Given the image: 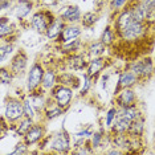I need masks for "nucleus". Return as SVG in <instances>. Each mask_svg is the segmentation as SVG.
Returning <instances> with one entry per match:
<instances>
[{"label":"nucleus","mask_w":155,"mask_h":155,"mask_svg":"<svg viewBox=\"0 0 155 155\" xmlns=\"http://www.w3.org/2000/svg\"><path fill=\"white\" fill-rule=\"evenodd\" d=\"M151 27L146 21H134L118 35V40L125 44H137L147 37Z\"/></svg>","instance_id":"nucleus-1"},{"label":"nucleus","mask_w":155,"mask_h":155,"mask_svg":"<svg viewBox=\"0 0 155 155\" xmlns=\"http://www.w3.org/2000/svg\"><path fill=\"white\" fill-rule=\"evenodd\" d=\"M3 118L7 119L9 125H15L24 117V98L7 97L3 106Z\"/></svg>","instance_id":"nucleus-2"},{"label":"nucleus","mask_w":155,"mask_h":155,"mask_svg":"<svg viewBox=\"0 0 155 155\" xmlns=\"http://www.w3.org/2000/svg\"><path fill=\"white\" fill-rule=\"evenodd\" d=\"M49 151L53 154H69L73 150V142L70 134L65 129L60 130L58 133H54L51 135L49 139Z\"/></svg>","instance_id":"nucleus-3"},{"label":"nucleus","mask_w":155,"mask_h":155,"mask_svg":"<svg viewBox=\"0 0 155 155\" xmlns=\"http://www.w3.org/2000/svg\"><path fill=\"white\" fill-rule=\"evenodd\" d=\"M126 68L130 69L133 73H135L139 77L140 81H146V80H150L154 76L155 62H154V58L149 57V56H144L142 58H137L131 61Z\"/></svg>","instance_id":"nucleus-4"},{"label":"nucleus","mask_w":155,"mask_h":155,"mask_svg":"<svg viewBox=\"0 0 155 155\" xmlns=\"http://www.w3.org/2000/svg\"><path fill=\"white\" fill-rule=\"evenodd\" d=\"M56 16L57 15H54V13L48 8L38 9V11L35 12L32 15V17H31L29 25L36 33L41 35V36H43V35L45 36V32H47L49 24L56 19Z\"/></svg>","instance_id":"nucleus-5"},{"label":"nucleus","mask_w":155,"mask_h":155,"mask_svg":"<svg viewBox=\"0 0 155 155\" xmlns=\"http://www.w3.org/2000/svg\"><path fill=\"white\" fill-rule=\"evenodd\" d=\"M45 65L40 61H35L27 73V81H25V89L28 93L35 90H38L41 87L43 77L45 73Z\"/></svg>","instance_id":"nucleus-6"},{"label":"nucleus","mask_w":155,"mask_h":155,"mask_svg":"<svg viewBox=\"0 0 155 155\" xmlns=\"http://www.w3.org/2000/svg\"><path fill=\"white\" fill-rule=\"evenodd\" d=\"M49 97L53 98L56 101V104L66 111L72 106L73 98H74V89L65 86V85H61V84H57L53 89L49 91Z\"/></svg>","instance_id":"nucleus-7"},{"label":"nucleus","mask_w":155,"mask_h":155,"mask_svg":"<svg viewBox=\"0 0 155 155\" xmlns=\"http://www.w3.org/2000/svg\"><path fill=\"white\" fill-rule=\"evenodd\" d=\"M28 54L24 49H19L16 51V53L12 56V58L9 60V69L11 72L15 74L16 78L24 76L25 73H28Z\"/></svg>","instance_id":"nucleus-8"},{"label":"nucleus","mask_w":155,"mask_h":155,"mask_svg":"<svg viewBox=\"0 0 155 155\" xmlns=\"http://www.w3.org/2000/svg\"><path fill=\"white\" fill-rule=\"evenodd\" d=\"M47 135V126L44 125V122H35L33 126L29 129V131L23 137V140L29 147H32L33 144L40 143Z\"/></svg>","instance_id":"nucleus-9"},{"label":"nucleus","mask_w":155,"mask_h":155,"mask_svg":"<svg viewBox=\"0 0 155 155\" xmlns=\"http://www.w3.org/2000/svg\"><path fill=\"white\" fill-rule=\"evenodd\" d=\"M66 66L73 70V72H82L85 73V70L89 64V57L86 56L85 51L76 52V53L68 54L66 56Z\"/></svg>","instance_id":"nucleus-10"},{"label":"nucleus","mask_w":155,"mask_h":155,"mask_svg":"<svg viewBox=\"0 0 155 155\" xmlns=\"http://www.w3.org/2000/svg\"><path fill=\"white\" fill-rule=\"evenodd\" d=\"M114 104L117 107H127L138 104V97L134 87H123L114 94Z\"/></svg>","instance_id":"nucleus-11"},{"label":"nucleus","mask_w":155,"mask_h":155,"mask_svg":"<svg viewBox=\"0 0 155 155\" xmlns=\"http://www.w3.org/2000/svg\"><path fill=\"white\" fill-rule=\"evenodd\" d=\"M133 21H134L133 13L130 11L129 7H126L125 9H122V11H119L118 13H115V19H113L111 25L115 29L117 36H118V35L121 33L125 28H127Z\"/></svg>","instance_id":"nucleus-12"},{"label":"nucleus","mask_w":155,"mask_h":155,"mask_svg":"<svg viewBox=\"0 0 155 155\" xmlns=\"http://www.w3.org/2000/svg\"><path fill=\"white\" fill-rule=\"evenodd\" d=\"M82 15L84 13L81 12L80 7L76 4H69V5L62 7V9L58 13V16L66 24H80L81 19H82Z\"/></svg>","instance_id":"nucleus-13"},{"label":"nucleus","mask_w":155,"mask_h":155,"mask_svg":"<svg viewBox=\"0 0 155 155\" xmlns=\"http://www.w3.org/2000/svg\"><path fill=\"white\" fill-rule=\"evenodd\" d=\"M107 65H109V58L105 57V56L104 57H97V58H89V64H87L85 73L96 81L101 76V73L106 69Z\"/></svg>","instance_id":"nucleus-14"},{"label":"nucleus","mask_w":155,"mask_h":155,"mask_svg":"<svg viewBox=\"0 0 155 155\" xmlns=\"http://www.w3.org/2000/svg\"><path fill=\"white\" fill-rule=\"evenodd\" d=\"M138 82H140L139 77L133 73L130 69H123L121 73H119V77H118V82H117V86L114 89V94L118 93L121 89L123 87H134Z\"/></svg>","instance_id":"nucleus-15"},{"label":"nucleus","mask_w":155,"mask_h":155,"mask_svg":"<svg viewBox=\"0 0 155 155\" xmlns=\"http://www.w3.org/2000/svg\"><path fill=\"white\" fill-rule=\"evenodd\" d=\"M16 37H17V32L15 24L9 20V17L2 16V19H0V38H2V41L15 43Z\"/></svg>","instance_id":"nucleus-16"},{"label":"nucleus","mask_w":155,"mask_h":155,"mask_svg":"<svg viewBox=\"0 0 155 155\" xmlns=\"http://www.w3.org/2000/svg\"><path fill=\"white\" fill-rule=\"evenodd\" d=\"M27 98L31 101V104L33 105L35 109L37 110V113L41 115V118H43V110L45 109V105H47V102L49 100V93H47V91L40 87L38 90L28 93Z\"/></svg>","instance_id":"nucleus-17"},{"label":"nucleus","mask_w":155,"mask_h":155,"mask_svg":"<svg viewBox=\"0 0 155 155\" xmlns=\"http://www.w3.org/2000/svg\"><path fill=\"white\" fill-rule=\"evenodd\" d=\"M82 31H84V27L81 24H66L61 36L56 40V43L62 44V43H66V41L74 40V38H80L81 35H82Z\"/></svg>","instance_id":"nucleus-18"},{"label":"nucleus","mask_w":155,"mask_h":155,"mask_svg":"<svg viewBox=\"0 0 155 155\" xmlns=\"http://www.w3.org/2000/svg\"><path fill=\"white\" fill-rule=\"evenodd\" d=\"M35 8V2L33 0H16L15 5H13V13H15L16 19L19 21H24L25 17L29 16Z\"/></svg>","instance_id":"nucleus-19"},{"label":"nucleus","mask_w":155,"mask_h":155,"mask_svg":"<svg viewBox=\"0 0 155 155\" xmlns=\"http://www.w3.org/2000/svg\"><path fill=\"white\" fill-rule=\"evenodd\" d=\"M62 114H65V110L62 107H60L53 98L49 97V100L45 105V109L43 110V121H54L56 118L61 117Z\"/></svg>","instance_id":"nucleus-20"},{"label":"nucleus","mask_w":155,"mask_h":155,"mask_svg":"<svg viewBox=\"0 0 155 155\" xmlns=\"http://www.w3.org/2000/svg\"><path fill=\"white\" fill-rule=\"evenodd\" d=\"M57 82L61 84V85L69 86L72 89H80L81 87V82H82V78H80L74 72H58V77H57Z\"/></svg>","instance_id":"nucleus-21"},{"label":"nucleus","mask_w":155,"mask_h":155,"mask_svg":"<svg viewBox=\"0 0 155 155\" xmlns=\"http://www.w3.org/2000/svg\"><path fill=\"white\" fill-rule=\"evenodd\" d=\"M65 25H66V23L57 15L53 21L49 24L47 32H45V37H47L48 40H51V41H56L60 36H61V33H62V31H64Z\"/></svg>","instance_id":"nucleus-22"},{"label":"nucleus","mask_w":155,"mask_h":155,"mask_svg":"<svg viewBox=\"0 0 155 155\" xmlns=\"http://www.w3.org/2000/svg\"><path fill=\"white\" fill-rule=\"evenodd\" d=\"M107 47L102 43L101 40L98 41H91L87 45H85L84 51H85L86 56L89 58H97V57H104L106 54V51H107Z\"/></svg>","instance_id":"nucleus-23"},{"label":"nucleus","mask_w":155,"mask_h":155,"mask_svg":"<svg viewBox=\"0 0 155 155\" xmlns=\"http://www.w3.org/2000/svg\"><path fill=\"white\" fill-rule=\"evenodd\" d=\"M57 77H58V72L54 68H51V66L47 68L44 73V77H43V82H41V89L49 93L58 84Z\"/></svg>","instance_id":"nucleus-24"},{"label":"nucleus","mask_w":155,"mask_h":155,"mask_svg":"<svg viewBox=\"0 0 155 155\" xmlns=\"http://www.w3.org/2000/svg\"><path fill=\"white\" fill-rule=\"evenodd\" d=\"M82 48H85V44H84L80 38H74V40H70V41H66V43L58 44L60 52L65 56L76 53V52H81Z\"/></svg>","instance_id":"nucleus-25"},{"label":"nucleus","mask_w":155,"mask_h":155,"mask_svg":"<svg viewBox=\"0 0 155 155\" xmlns=\"http://www.w3.org/2000/svg\"><path fill=\"white\" fill-rule=\"evenodd\" d=\"M144 123H146V118L143 114H140L139 117L133 119L129 127V137H143L144 134Z\"/></svg>","instance_id":"nucleus-26"},{"label":"nucleus","mask_w":155,"mask_h":155,"mask_svg":"<svg viewBox=\"0 0 155 155\" xmlns=\"http://www.w3.org/2000/svg\"><path fill=\"white\" fill-rule=\"evenodd\" d=\"M35 122H36V121L32 119V118L23 117L19 122H16L15 125H11V127L13 129V131H15V134L17 137H21V138H23V137L25 135L28 131H29V129L33 126Z\"/></svg>","instance_id":"nucleus-27"},{"label":"nucleus","mask_w":155,"mask_h":155,"mask_svg":"<svg viewBox=\"0 0 155 155\" xmlns=\"http://www.w3.org/2000/svg\"><path fill=\"white\" fill-rule=\"evenodd\" d=\"M100 40L105 45H106L107 48H111L113 45L117 43L118 36H117V32H115V29L113 28L111 23L107 24V25L105 27V29L102 31V33H101V36H100Z\"/></svg>","instance_id":"nucleus-28"},{"label":"nucleus","mask_w":155,"mask_h":155,"mask_svg":"<svg viewBox=\"0 0 155 155\" xmlns=\"http://www.w3.org/2000/svg\"><path fill=\"white\" fill-rule=\"evenodd\" d=\"M15 53H16L15 43L2 41V44H0V62H2V65H5V62L8 60H11Z\"/></svg>","instance_id":"nucleus-29"},{"label":"nucleus","mask_w":155,"mask_h":155,"mask_svg":"<svg viewBox=\"0 0 155 155\" xmlns=\"http://www.w3.org/2000/svg\"><path fill=\"white\" fill-rule=\"evenodd\" d=\"M110 142L113 146L121 149L125 154H127L129 150V143H130V137L129 134H110Z\"/></svg>","instance_id":"nucleus-30"},{"label":"nucleus","mask_w":155,"mask_h":155,"mask_svg":"<svg viewBox=\"0 0 155 155\" xmlns=\"http://www.w3.org/2000/svg\"><path fill=\"white\" fill-rule=\"evenodd\" d=\"M130 123H131V121H129V119H126V118L121 117V115H118L117 119H115L114 123H113V126L107 130V131L110 134H125V133L127 134Z\"/></svg>","instance_id":"nucleus-31"},{"label":"nucleus","mask_w":155,"mask_h":155,"mask_svg":"<svg viewBox=\"0 0 155 155\" xmlns=\"http://www.w3.org/2000/svg\"><path fill=\"white\" fill-rule=\"evenodd\" d=\"M100 20V12L97 11H87L82 15V19H81V25H82L85 29H90L97 24V21Z\"/></svg>","instance_id":"nucleus-32"},{"label":"nucleus","mask_w":155,"mask_h":155,"mask_svg":"<svg viewBox=\"0 0 155 155\" xmlns=\"http://www.w3.org/2000/svg\"><path fill=\"white\" fill-rule=\"evenodd\" d=\"M140 114H143V113L140 111L138 104L131 105V106H127V107H121L118 110V115H121V117L129 119V121H133V119H135L137 117H139Z\"/></svg>","instance_id":"nucleus-33"},{"label":"nucleus","mask_w":155,"mask_h":155,"mask_svg":"<svg viewBox=\"0 0 155 155\" xmlns=\"http://www.w3.org/2000/svg\"><path fill=\"white\" fill-rule=\"evenodd\" d=\"M143 139L142 137H130L127 154H140L143 153Z\"/></svg>","instance_id":"nucleus-34"},{"label":"nucleus","mask_w":155,"mask_h":155,"mask_svg":"<svg viewBox=\"0 0 155 155\" xmlns=\"http://www.w3.org/2000/svg\"><path fill=\"white\" fill-rule=\"evenodd\" d=\"M81 78H82V82H81V87H80V96L86 97L89 94V91L91 90V87H93L94 80L89 74H86V73H84Z\"/></svg>","instance_id":"nucleus-35"},{"label":"nucleus","mask_w":155,"mask_h":155,"mask_svg":"<svg viewBox=\"0 0 155 155\" xmlns=\"http://www.w3.org/2000/svg\"><path fill=\"white\" fill-rule=\"evenodd\" d=\"M16 77L11 72L9 66L2 65V70H0V82H2V85H11L12 81Z\"/></svg>","instance_id":"nucleus-36"},{"label":"nucleus","mask_w":155,"mask_h":155,"mask_svg":"<svg viewBox=\"0 0 155 155\" xmlns=\"http://www.w3.org/2000/svg\"><path fill=\"white\" fill-rule=\"evenodd\" d=\"M118 110L119 109L117 106H111L109 110L106 111V114H105V122H104V126L105 129H110L113 126V123H114V121L117 119L118 117Z\"/></svg>","instance_id":"nucleus-37"},{"label":"nucleus","mask_w":155,"mask_h":155,"mask_svg":"<svg viewBox=\"0 0 155 155\" xmlns=\"http://www.w3.org/2000/svg\"><path fill=\"white\" fill-rule=\"evenodd\" d=\"M40 115L37 113V110L35 109V106L31 104V101L28 100L27 97H24V117H28V118H32L36 121V117Z\"/></svg>","instance_id":"nucleus-38"},{"label":"nucleus","mask_w":155,"mask_h":155,"mask_svg":"<svg viewBox=\"0 0 155 155\" xmlns=\"http://www.w3.org/2000/svg\"><path fill=\"white\" fill-rule=\"evenodd\" d=\"M129 3H130V0H110L109 8H110L111 13H118L119 11L125 9L129 5Z\"/></svg>","instance_id":"nucleus-39"},{"label":"nucleus","mask_w":155,"mask_h":155,"mask_svg":"<svg viewBox=\"0 0 155 155\" xmlns=\"http://www.w3.org/2000/svg\"><path fill=\"white\" fill-rule=\"evenodd\" d=\"M27 154H31V150H29V146L24 140L17 143L15 149L11 151V155H27Z\"/></svg>","instance_id":"nucleus-40"},{"label":"nucleus","mask_w":155,"mask_h":155,"mask_svg":"<svg viewBox=\"0 0 155 155\" xmlns=\"http://www.w3.org/2000/svg\"><path fill=\"white\" fill-rule=\"evenodd\" d=\"M96 151L94 149L90 146V142L86 143V144H82V146H78V147H73L72 150V154H77V155H85V154H94Z\"/></svg>","instance_id":"nucleus-41"},{"label":"nucleus","mask_w":155,"mask_h":155,"mask_svg":"<svg viewBox=\"0 0 155 155\" xmlns=\"http://www.w3.org/2000/svg\"><path fill=\"white\" fill-rule=\"evenodd\" d=\"M94 130L91 127H87V129H82L80 131H77L73 134V138H81V139H90V137L93 135Z\"/></svg>","instance_id":"nucleus-42"},{"label":"nucleus","mask_w":155,"mask_h":155,"mask_svg":"<svg viewBox=\"0 0 155 155\" xmlns=\"http://www.w3.org/2000/svg\"><path fill=\"white\" fill-rule=\"evenodd\" d=\"M144 21L151 27V29L155 28V7L147 9V15H146V20H144Z\"/></svg>","instance_id":"nucleus-43"},{"label":"nucleus","mask_w":155,"mask_h":155,"mask_svg":"<svg viewBox=\"0 0 155 155\" xmlns=\"http://www.w3.org/2000/svg\"><path fill=\"white\" fill-rule=\"evenodd\" d=\"M105 154H110V155H122V154H125L121 149H118V147H115V146H113V144H110L109 146V149H106L104 151Z\"/></svg>","instance_id":"nucleus-44"},{"label":"nucleus","mask_w":155,"mask_h":155,"mask_svg":"<svg viewBox=\"0 0 155 155\" xmlns=\"http://www.w3.org/2000/svg\"><path fill=\"white\" fill-rule=\"evenodd\" d=\"M13 5H15V3L12 0H2V12H5L7 9L13 8Z\"/></svg>","instance_id":"nucleus-45"},{"label":"nucleus","mask_w":155,"mask_h":155,"mask_svg":"<svg viewBox=\"0 0 155 155\" xmlns=\"http://www.w3.org/2000/svg\"><path fill=\"white\" fill-rule=\"evenodd\" d=\"M140 3H142V4H144L147 7V9L149 8H154L155 7V0H139Z\"/></svg>","instance_id":"nucleus-46"},{"label":"nucleus","mask_w":155,"mask_h":155,"mask_svg":"<svg viewBox=\"0 0 155 155\" xmlns=\"http://www.w3.org/2000/svg\"><path fill=\"white\" fill-rule=\"evenodd\" d=\"M154 62H155V57H154Z\"/></svg>","instance_id":"nucleus-47"}]
</instances>
